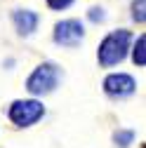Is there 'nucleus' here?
<instances>
[{
  "instance_id": "0eeeda50",
  "label": "nucleus",
  "mask_w": 146,
  "mask_h": 148,
  "mask_svg": "<svg viewBox=\"0 0 146 148\" xmlns=\"http://www.w3.org/2000/svg\"><path fill=\"white\" fill-rule=\"evenodd\" d=\"M144 47H146V38H144V35H139L137 47H134V64H139V66L146 64V52H144Z\"/></svg>"
},
{
  "instance_id": "39448f33",
  "label": "nucleus",
  "mask_w": 146,
  "mask_h": 148,
  "mask_svg": "<svg viewBox=\"0 0 146 148\" xmlns=\"http://www.w3.org/2000/svg\"><path fill=\"white\" fill-rule=\"evenodd\" d=\"M134 78L130 75H125V73H113V75H108L104 80V89H106V94H111V97H127V94H132L134 92Z\"/></svg>"
},
{
  "instance_id": "20e7f679",
  "label": "nucleus",
  "mask_w": 146,
  "mask_h": 148,
  "mask_svg": "<svg viewBox=\"0 0 146 148\" xmlns=\"http://www.w3.org/2000/svg\"><path fill=\"white\" fill-rule=\"evenodd\" d=\"M83 24L76 21V19H66V21H59L57 26H54V40H57L59 45H66V47H73L78 45L83 40Z\"/></svg>"
},
{
  "instance_id": "9d476101",
  "label": "nucleus",
  "mask_w": 146,
  "mask_h": 148,
  "mask_svg": "<svg viewBox=\"0 0 146 148\" xmlns=\"http://www.w3.org/2000/svg\"><path fill=\"white\" fill-rule=\"evenodd\" d=\"M116 141H120V146H127L132 141V132H118L116 134Z\"/></svg>"
},
{
  "instance_id": "1a4fd4ad",
  "label": "nucleus",
  "mask_w": 146,
  "mask_h": 148,
  "mask_svg": "<svg viewBox=\"0 0 146 148\" xmlns=\"http://www.w3.org/2000/svg\"><path fill=\"white\" fill-rule=\"evenodd\" d=\"M71 3H73V0H47V5H50L52 10H66Z\"/></svg>"
},
{
  "instance_id": "423d86ee",
  "label": "nucleus",
  "mask_w": 146,
  "mask_h": 148,
  "mask_svg": "<svg viewBox=\"0 0 146 148\" xmlns=\"http://www.w3.org/2000/svg\"><path fill=\"white\" fill-rule=\"evenodd\" d=\"M12 19H14V26L21 35H31L35 31V26H38V14L31 10H17L12 14Z\"/></svg>"
},
{
  "instance_id": "7ed1b4c3",
  "label": "nucleus",
  "mask_w": 146,
  "mask_h": 148,
  "mask_svg": "<svg viewBox=\"0 0 146 148\" xmlns=\"http://www.w3.org/2000/svg\"><path fill=\"white\" fill-rule=\"evenodd\" d=\"M43 118V103L40 101H14L10 108V120L19 127H28Z\"/></svg>"
},
{
  "instance_id": "9b49d317",
  "label": "nucleus",
  "mask_w": 146,
  "mask_h": 148,
  "mask_svg": "<svg viewBox=\"0 0 146 148\" xmlns=\"http://www.w3.org/2000/svg\"><path fill=\"white\" fill-rule=\"evenodd\" d=\"M90 19H92V21H104V10L92 7V10H90Z\"/></svg>"
},
{
  "instance_id": "f257e3e1",
  "label": "nucleus",
  "mask_w": 146,
  "mask_h": 148,
  "mask_svg": "<svg viewBox=\"0 0 146 148\" xmlns=\"http://www.w3.org/2000/svg\"><path fill=\"white\" fill-rule=\"evenodd\" d=\"M127 45H130V33L127 31H113L111 35H106L104 42L99 45V64L108 68L123 61L127 54Z\"/></svg>"
},
{
  "instance_id": "f03ea898",
  "label": "nucleus",
  "mask_w": 146,
  "mask_h": 148,
  "mask_svg": "<svg viewBox=\"0 0 146 148\" xmlns=\"http://www.w3.org/2000/svg\"><path fill=\"white\" fill-rule=\"evenodd\" d=\"M57 80H59V71H57V66L43 64V66H38V68L31 73V78H28L26 87H28L31 94H47V92H52L54 87H57Z\"/></svg>"
},
{
  "instance_id": "6e6552de",
  "label": "nucleus",
  "mask_w": 146,
  "mask_h": 148,
  "mask_svg": "<svg viewBox=\"0 0 146 148\" xmlns=\"http://www.w3.org/2000/svg\"><path fill=\"white\" fill-rule=\"evenodd\" d=\"M144 3H146V0H134V3H132V16H134V21H144L146 19V14H144Z\"/></svg>"
}]
</instances>
